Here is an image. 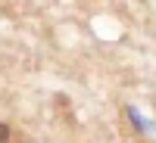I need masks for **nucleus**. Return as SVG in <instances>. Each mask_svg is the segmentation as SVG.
<instances>
[{"label":"nucleus","mask_w":156,"mask_h":143,"mask_svg":"<svg viewBox=\"0 0 156 143\" xmlns=\"http://www.w3.org/2000/svg\"><path fill=\"white\" fill-rule=\"evenodd\" d=\"M6 140H9V128L0 121V143H6Z\"/></svg>","instance_id":"nucleus-1"}]
</instances>
